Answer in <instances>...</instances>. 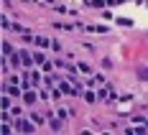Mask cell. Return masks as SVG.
I'll return each mask as SVG.
<instances>
[{"instance_id": "cell-1", "label": "cell", "mask_w": 148, "mask_h": 135, "mask_svg": "<svg viewBox=\"0 0 148 135\" xmlns=\"http://www.w3.org/2000/svg\"><path fill=\"white\" fill-rule=\"evenodd\" d=\"M18 130H21V133H31V130H33V122H18Z\"/></svg>"}, {"instance_id": "cell-2", "label": "cell", "mask_w": 148, "mask_h": 135, "mask_svg": "<svg viewBox=\"0 0 148 135\" xmlns=\"http://www.w3.org/2000/svg\"><path fill=\"white\" fill-rule=\"evenodd\" d=\"M23 100H26V105H33V102H36V94H33V92H23Z\"/></svg>"}, {"instance_id": "cell-3", "label": "cell", "mask_w": 148, "mask_h": 135, "mask_svg": "<svg viewBox=\"0 0 148 135\" xmlns=\"http://www.w3.org/2000/svg\"><path fill=\"white\" fill-rule=\"evenodd\" d=\"M59 89L64 92V94H74V92H79V89H77V87H74V89H72V87H69V84H64V82H61V84H59Z\"/></svg>"}, {"instance_id": "cell-4", "label": "cell", "mask_w": 148, "mask_h": 135, "mask_svg": "<svg viewBox=\"0 0 148 135\" xmlns=\"http://www.w3.org/2000/svg\"><path fill=\"white\" fill-rule=\"evenodd\" d=\"M36 44L41 46V48H46V46H49V38H46V36H38V38H36Z\"/></svg>"}, {"instance_id": "cell-5", "label": "cell", "mask_w": 148, "mask_h": 135, "mask_svg": "<svg viewBox=\"0 0 148 135\" xmlns=\"http://www.w3.org/2000/svg\"><path fill=\"white\" fill-rule=\"evenodd\" d=\"M33 61H36V64H46V61H44V54H33Z\"/></svg>"}, {"instance_id": "cell-6", "label": "cell", "mask_w": 148, "mask_h": 135, "mask_svg": "<svg viewBox=\"0 0 148 135\" xmlns=\"http://www.w3.org/2000/svg\"><path fill=\"white\" fill-rule=\"evenodd\" d=\"M140 79H148V69H140Z\"/></svg>"}]
</instances>
